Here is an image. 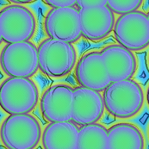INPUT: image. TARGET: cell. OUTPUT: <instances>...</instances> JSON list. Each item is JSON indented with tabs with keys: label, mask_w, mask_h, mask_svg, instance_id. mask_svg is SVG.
<instances>
[{
	"label": "cell",
	"mask_w": 149,
	"mask_h": 149,
	"mask_svg": "<svg viewBox=\"0 0 149 149\" xmlns=\"http://www.w3.org/2000/svg\"><path fill=\"white\" fill-rule=\"evenodd\" d=\"M102 98L110 114L119 118H127L140 111L144 95L138 83L126 79L111 82L104 90Z\"/></svg>",
	"instance_id": "6da1fadb"
},
{
	"label": "cell",
	"mask_w": 149,
	"mask_h": 149,
	"mask_svg": "<svg viewBox=\"0 0 149 149\" xmlns=\"http://www.w3.org/2000/svg\"><path fill=\"white\" fill-rule=\"evenodd\" d=\"M41 127L37 120L27 113L11 115L3 122L1 137L9 149H31L38 144Z\"/></svg>",
	"instance_id": "7a4b0ae2"
},
{
	"label": "cell",
	"mask_w": 149,
	"mask_h": 149,
	"mask_svg": "<svg viewBox=\"0 0 149 149\" xmlns=\"http://www.w3.org/2000/svg\"><path fill=\"white\" fill-rule=\"evenodd\" d=\"M37 51L38 67L45 74L50 77L67 74L76 62L75 49L67 42L47 38L41 42Z\"/></svg>",
	"instance_id": "3957f363"
},
{
	"label": "cell",
	"mask_w": 149,
	"mask_h": 149,
	"mask_svg": "<svg viewBox=\"0 0 149 149\" xmlns=\"http://www.w3.org/2000/svg\"><path fill=\"white\" fill-rule=\"evenodd\" d=\"M38 97L36 86L27 77H11L5 80L1 86V107L10 115L31 112L37 104Z\"/></svg>",
	"instance_id": "277c9868"
},
{
	"label": "cell",
	"mask_w": 149,
	"mask_h": 149,
	"mask_svg": "<svg viewBox=\"0 0 149 149\" xmlns=\"http://www.w3.org/2000/svg\"><path fill=\"white\" fill-rule=\"evenodd\" d=\"M1 64L7 75L28 78L39 68L37 49L28 41L8 44L2 51Z\"/></svg>",
	"instance_id": "5b68a950"
},
{
	"label": "cell",
	"mask_w": 149,
	"mask_h": 149,
	"mask_svg": "<svg viewBox=\"0 0 149 149\" xmlns=\"http://www.w3.org/2000/svg\"><path fill=\"white\" fill-rule=\"evenodd\" d=\"M116 41L130 51H139L149 44V19L144 12L135 10L121 15L114 25Z\"/></svg>",
	"instance_id": "8992f818"
},
{
	"label": "cell",
	"mask_w": 149,
	"mask_h": 149,
	"mask_svg": "<svg viewBox=\"0 0 149 149\" xmlns=\"http://www.w3.org/2000/svg\"><path fill=\"white\" fill-rule=\"evenodd\" d=\"M35 29L32 13L23 6L9 5L0 12L1 38L5 42L27 41L33 36Z\"/></svg>",
	"instance_id": "52a82bcc"
},
{
	"label": "cell",
	"mask_w": 149,
	"mask_h": 149,
	"mask_svg": "<svg viewBox=\"0 0 149 149\" xmlns=\"http://www.w3.org/2000/svg\"><path fill=\"white\" fill-rule=\"evenodd\" d=\"M45 29L53 39L72 43L81 35L79 9L74 6L53 8L47 14Z\"/></svg>",
	"instance_id": "ba28073f"
},
{
	"label": "cell",
	"mask_w": 149,
	"mask_h": 149,
	"mask_svg": "<svg viewBox=\"0 0 149 149\" xmlns=\"http://www.w3.org/2000/svg\"><path fill=\"white\" fill-rule=\"evenodd\" d=\"M73 88L65 84L48 88L41 100L44 118L50 122L70 120L72 114Z\"/></svg>",
	"instance_id": "9c48e42d"
},
{
	"label": "cell",
	"mask_w": 149,
	"mask_h": 149,
	"mask_svg": "<svg viewBox=\"0 0 149 149\" xmlns=\"http://www.w3.org/2000/svg\"><path fill=\"white\" fill-rule=\"evenodd\" d=\"M104 108L99 91L82 86L73 89L71 120L83 126L95 123L101 117Z\"/></svg>",
	"instance_id": "30bf717a"
},
{
	"label": "cell",
	"mask_w": 149,
	"mask_h": 149,
	"mask_svg": "<svg viewBox=\"0 0 149 149\" xmlns=\"http://www.w3.org/2000/svg\"><path fill=\"white\" fill-rule=\"evenodd\" d=\"M81 35L91 41H98L107 36L114 26L115 17L107 5L79 9Z\"/></svg>",
	"instance_id": "8fae6325"
},
{
	"label": "cell",
	"mask_w": 149,
	"mask_h": 149,
	"mask_svg": "<svg viewBox=\"0 0 149 149\" xmlns=\"http://www.w3.org/2000/svg\"><path fill=\"white\" fill-rule=\"evenodd\" d=\"M76 76L81 86L97 91H104L111 83L100 52L83 55L76 68Z\"/></svg>",
	"instance_id": "7c38bea8"
},
{
	"label": "cell",
	"mask_w": 149,
	"mask_h": 149,
	"mask_svg": "<svg viewBox=\"0 0 149 149\" xmlns=\"http://www.w3.org/2000/svg\"><path fill=\"white\" fill-rule=\"evenodd\" d=\"M101 56L111 82L129 79L136 69L133 53L120 45L113 44L104 48Z\"/></svg>",
	"instance_id": "4fadbf2b"
},
{
	"label": "cell",
	"mask_w": 149,
	"mask_h": 149,
	"mask_svg": "<svg viewBox=\"0 0 149 149\" xmlns=\"http://www.w3.org/2000/svg\"><path fill=\"white\" fill-rule=\"evenodd\" d=\"M79 128L73 121L51 122L44 129L42 145L45 149H77Z\"/></svg>",
	"instance_id": "5bb4252c"
},
{
	"label": "cell",
	"mask_w": 149,
	"mask_h": 149,
	"mask_svg": "<svg viewBox=\"0 0 149 149\" xmlns=\"http://www.w3.org/2000/svg\"><path fill=\"white\" fill-rule=\"evenodd\" d=\"M107 149H143L144 139L135 126L127 123L115 125L108 130Z\"/></svg>",
	"instance_id": "9a60e30c"
},
{
	"label": "cell",
	"mask_w": 149,
	"mask_h": 149,
	"mask_svg": "<svg viewBox=\"0 0 149 149\" xmlns=\"http://www.w3.org/2000/svg\"><path fill=\"white\" fill-rule=\"evenodd\" d=\"M108 132L103 126L91 123L79 129L77 149H107Z\"/></svg>",
	"instance_id": "2e32d148"
},
{
	"label": "cell",
	"mask_w": 149,
	"mask_h": 149,
	"mask_svg": "<svg viewBox=\"0 0 149 149\" xmlns=\"http://www.w3.org/2000/svg\"><path fill=\"white\" fill-rule=\"evenodd\" d=\"M142 3L141 0H108L107 6L112 12L124 15L135 11Z\"/></svg>",
	"instance_id": "e0dca14e"
},
{
	"label": "cell",
	"mask_w": 149,
	"mask_h": 149,
	"mask_svg": "<svg viewBox=\"0 0 149 149\" xmlns=\"http://www.w3.org/2000/svg\"><path fill=\"white\" fill-rule=\"evenodd\" d=\"M45 3L54 8L72 7L76 6V1L74 0H45Z\"/></svg>",
	"instance_id": "ac0fdd59"
},
{
	"label": "cell",
	"mask_w": 149,
	"mask_h": 149,
	"mask_svg": "<svg viewBox=\"0 0 149 149\" xmlns=\"http://www.w3.org/2000/svg\"><path fill=\"white\" fill-rule=\"evenodd\" d=\"M107 4V0H79L76 1V6L78 9H80L83 8L105 5Z\"/></svg>",
	"instance_id": "d6986e66"
},
{
	"label": "cell",
	"mask_w": 149,
	"mask_h": 149,
	"mask_svg": "<svg viewBox=\"0 0 149 149\" xmlns=\"http://www.w3.org/2000/svg\"><path fill=\"white\" fill-rule=\"evenodd\" d=\"M12 2H13L15 3H30L31 2H33V0H11Z\"/></svg>",
	"instance_id": "ffe728a7"
}]
</instances>
